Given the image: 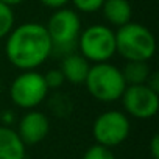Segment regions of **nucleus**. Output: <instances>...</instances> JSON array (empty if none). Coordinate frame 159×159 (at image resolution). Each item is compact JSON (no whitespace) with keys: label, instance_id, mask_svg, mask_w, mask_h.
I'll list each match as a JSON object with an SVG mask.
<instances>
[{"label":"nucleus","instance_id":"14","mask_svg":"<svg viewBox=\"0 0 159 159\" xmlns=\"http://www.w3.org/2000/svg\"><path fill=\"white\" fill-rule=\"evenodd\" d=\"M14 22L16 17L13 8L0 2V39H3L10 34V31L14 28Z\"/></svg>","mask_w":159,"mask_h":159},{"label":"nucleus","instance_id":"9","mask_svg":"<svg viewBox=\"0 0 159 159\" xmlns=\"http://www.w3.org/2000/svg\"><path fill=\"white\" fill-rule=\"evenodd\" d=\"M50 131L48 117L36 109L27 111L17 123V136L25 145H36L42 142Z\"/></svg>","mask_w":159,"mask_h":159},{"label":"nucleus","instance_id":"12","mask_svg":"<svg viewBox=\"0 0 159 159\" xmlns=\"http://www.w3.org/2000/svg\"><path fill=\"white\" fill-rule=\"evenodd\" d=\"M25 147L16 129L0 126V159H25Z\"/></svg>","mask_w":159,"mask_h":159},{"label":"nucleus","instance_id":"15","mask_svg":"<svg viewBox=\"0 0 159 159\" xmlns=\"http://www.w3.org/2000/svg\"><path fill=\"white\" fill-rule=\"evenodd\" d=\"M83 159H116V156L111 151V148L95 143L86 150V153L83 154Z\"/></svg>","mask_w":159,"mask_h":159},{"label":"nucleus","instance_id":"21","mask_svg":"<svg viewBox=\"0 0 159 159\" xmlns=\"http://www.w3.org/2000/svg\"><path fill=\"white\" fill-rule=\"evenodd\" d=\"M150 153L153 159H159V136L154 134L150 142Z\"/></svg>","mask_w":159,"mask_h":159},{"label":"nucleus","instance_id":"4","mask_svg":"<svg viewBox=\"0 0 159 159\" xmlns=\"http://www.w3.org/2000/svg\"><path fill=\"white\" fill-rule=\"evenodd\" d=\"M83 84H86L88 92L102 103L120 100L126 88L122 70L109 62H95L91 66Z\"/></svg>","mask_w":159,"mask_h":159},{"label":"nucleus","instance_id":"22","mask_svg":"<svg viewBox=\"0 0 159 159\" xmlns=\"http://www.w3.org/2000/svg\"><path fill=\"white\" fill-rule=\"evenodd\" d=\"M0 120H2L3 126H10L11 123H14L16 117H14V112L13 111H3L0 114Z\"/></svg>","mask_w":159,"mask_h":159},{"label":"nucleus","instance_id":"6","mask_svg":"<svg viewBox=\"0 0 159 159\" xmlns=\"http://www.w3.org/2000/svg\"><path fill=\"white\" fill-rule=\"evenodd\" d=\"M11 102L20 109H34L48 97L44 75L36 70H22L10 88Z\"/></svg>","mask_w":159,"mask_h":159},{"label":"nucleus","instance_id":"10","mask_svg":"<svg viewBox=\"0 0 159 159\" xmlns=\"http://www.w3.org/2000/svg\"><path fill=\"white\" fill-rule=\"evenodd\" d=\"M89 67H91L89 61L84 56H81L78 52H75V53H70V55L62 58L59 70L64 75L66 83L83 84L86 76H88Z\"/></svg>","mask_w":159,"mask_h":159},{"label":"nucleus","instance_id":"18","mask_svg":"<svg viewBox=\"0 0 159 159\" xmlns=\"http://www.w3.org/2000/svg\"><path fill=\"white\" fill-rule=\"evenodd\" d=\"M44 80H45V84L50 89L56 91L59 88H62V84L66 83V80H64V75L61 73L59 69H50L47 73H44Z\"/></svg>","mask_w":159,"mask_h":159},{"label":"nucleus","instance_id":"17","mask_svg":"<svg viewBox=\"0 0 159 159\" xmlns=\"http://www.w3.org/2000/svg\"><path fill=\"white\" fill-rule=\"evenodd\" d=\"M75 7V11H80V13H84V14H92V13H97L105 0H70Z\"/></svg>","mask_w":159,"mask_h":159},{"label":"nucleus","instance_id":"23","mask_svg":"<svg viewBox=\"0 0 159 159\" xmlns=\"http://www.w3.org/2000/svg\"><path fill=\"white\" fill-rule=\"evenodd\" d=\"M2 3H5V5H8V7H16V5H20V3H24L25 0H0Z\"/></svg>","mask_w":159,"mask_h":159},{"label":"nucleus","instance_id":"2","mask_svg":"<svg viewBox=\"0 0 159 159\" xmlns=\"http://www.w3.org/2000/svg\"><path fill=\"white\" fill-rule=\"evenodd\" d=\"M47 33L52 41L53 56H67L78 52V36L81 33V19L75 10L59 8L50 16L47 25Z\"/></svg>","mask_w":159,"mask_h":159},{"label":"nucleus","instance_id":"16","mask_svg":"<svg viewBox=\"0 0 159 159\" xmlns=\"http://www.w3.org/2000/svg\"><path fill=\"white\" fill-rule=\"evenodd\" d=\"M70 100L66 94H56L50 100V108L56 116H64L70 111Z\"/></svg>","mask_w":159,"mask_h":159},{"label":"nucleus","instance_id":"5","mask_svg":"<svg viewBox=\"0 0 159 159\" xmlns=\"http://www.w3.org/2000/svg\"><path fill=\"white\" fill-rule=\"evenodd\" d=\"M76 45L89 62H108L116 55V31L102 24L89 25L81 30Z\"/></svg>","mask_w":159,"mask_h":159},{"label":"nucleus","instance_id":"20","mask_svg":"<svg viewBox=\"0 0 159 159\" xmlns=\"http://www.w3.org/2000/svg\"><path fill=\"white\" fill-rule=\"evenodd\" d=\"M145 84H147L148 88H151L153 91L159 92V73H157V72H151Z\"/></svg>","mask_w":159,"mask_h":159},{"label":"nucleus","instance_id":"7","mask_svg":"<svg viewBox=\"0 0 159 159\" xmlns=\"http://www.w3.org/2000/svg\"><path fill=\"white\" fill-rule=\"evenodd\" d=\"M131 131L129 119L122 111H105L102 112L92 125V136L97 143L112 148L123 143Z\"/></svg>","mask_w":159,"mask_h":159},{"label":"nucleus","instance_id":"11","mask_svg":"<svg viewBox=\"0 0 159 159\" xmlns=\"http://www.w3.org/2000/svg\"><path fill=\"white\" fill-rule=\"evenodd\" d=\"M105 20L112 27H122L133 19V7L129 0H105L102 5Z\"/></svg>","mask_w":159,"mask_h":159},{"label":"nucleus","instance_id":"19","mask_svg":"<svg viewBox=\"0 0 159 159\" xmlns=\"http://www.w3.org/2000/svg\"><path fill=\"white\" fill-rule=\"evenodd\" d=\"M70 0H41V3L50 10H59V8H66V5Z\"/></svg>","mask_w":159,"mask_h":159},{"label":"nucleus","instance_id":"1","mask_svg":"<svg viewBox=\"0 0 159 159\" xmlns=\"http://www.w3.org/2000/svg\"><path fill=\"white\" fill-rule=\"evenodd\" d=\"M5 55L19 70H36L52 56V41L45 25L25 22L14 27L7 36Z\"/></svg>","mask_w":159,"mask_h":159},{"label":"nucleus","instance_id":"3","mask_svg":"<svg viewBox=\"0 0 159 159\" xmlns=\"http://www.w3.org/2000/svg\"><path fill=\"white\" fill-rule=\"evenodd\" d=\"M116 53L125 61H150L156 53L154 34L139 22H128L116 31Z\"/></svg>","mask_w":159,"mask_h":159},{"label":"nucleus","instance_id":"13","mask_svg":"<svg viewBox=\"0 0 159 159\" xmlns=\"http://www.w3.org/2000/svg\"><path fill=\"white\" fill-rule=\"evenodd\" d=\"M153 70L148 66V61H126L122 75L126 86L129 84H145Z\"/></svg>","mask_w":159,"mask_h":159},{"label":"nucleus","instance_id":"24","mask_svg":"<svg viewBox=\"0 0 159 159\" xmlns=\"http://www.w3.org/2000/svg\"><path fill=\"white\" fill-rule=\"evenodd\" d=\"M0 95H2V81H0Z\"/></svg>","mask_w":159,"mask_h":159},{"label":"nucleus","instance_id":"8","mask_svg":"<svg viewBox=\"0 0 159 159\" xmlns=\"http://www.w3.org/2000/svg\"><path fill=\"white\" fill-rule=\"evenodd\" d=\"M120 100L123 103L125 112L140 120L154 117L159 109V92L153 91L147 84L126 86Z\"/></svg>","mask_w":159,"mask_h":159}]
</instances>
